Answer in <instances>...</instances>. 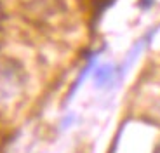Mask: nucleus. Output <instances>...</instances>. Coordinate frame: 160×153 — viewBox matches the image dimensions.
I'll list each match as a JSON object with an SVG mask.
<instances>
[{"instance_id": "1", "label": "nucleus", "mask_w": 160, "mask_h": 153, "mask_svg": "<svg viewBox=\"0 0 160 153\" xmlns=\"http://www.w3.org/2000/svg\"><path fill=\"white\" fill-rule=\"evenodd\" d=\"M26 84V73L16 59H0V103H9L18 97Z\"/></svg>"}, {"instance_id": "2", "label": "nucleus", "mask_w": 160, "mask_h": 153, "mask_svg": "<svg viewBox=\"0 0 160 153\" xmlns=\"http://www.w3.org/2000/svg\"><path fill=\"white\" fill-rule=\"evenodd\" d=\"M94 80H96V85L101 89L113 87L117 82L122 80V76H120V73H118V66H113V65L98 66L96 72H94Z\"/></svg>"}, {"instance_id": "3", "label": "nucleus", "mask_w": 160, "mask_h": 153, "mask_svg": "<svg viewBox=\"0 0 160 153\" xmlns=\"http://www.w3.org/2000/svg\"><path fill=\"white\" fill-rule=\"evenodd\" d=\"M2 19H4V11H2V5H0V23H2Z\"/></svg>"}, {"instance_id": "4", "label": "nucleus", "mask_w": 160, "mask_h": 153, "mask_svg": "<svg viewBox=\"0 0 160 153\" xmlns=\"http://www.w3.org/2000/svg\"><path fill=\"white\" fill-rule=\"evenodd\" d=\"M155 153H160V145H158V148L155 150Z\"/></svg>"}]
</instances>
